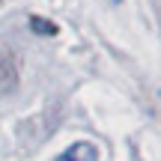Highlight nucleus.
Instances as JSON below:
<instances>
[{
  "label": "nucleus",
  "mask_w": 161,
  "mask_h": 161,
  "mask_svg": "<svg viewBox=\"0 0 161 161\" xmlns=\"http://www.w3.org/2000/svg\"><path fill=\"white\" fill-rule=\"evenodd\" d=\"M54 161H98V149L92 143H86V140H78L69 149H63Z\"/></svg>",
  "instance_id": "obj_1"
},
{
  "label": "nucleus",
  "mask_w": 161,
  "mask_h": 161,
  "mask_svg": "<svg viewBox=\"0 0 161 161\" xmlns=\"http://www.w3.org/2000/svg\"><path fill=\"white\" fill-rule=\"evenodd\" d=\"M33 30L36 33H54V24H45L42 18H33Z\"/></svg>",
  "instance_id": "obj_2"
}]
</instances>
